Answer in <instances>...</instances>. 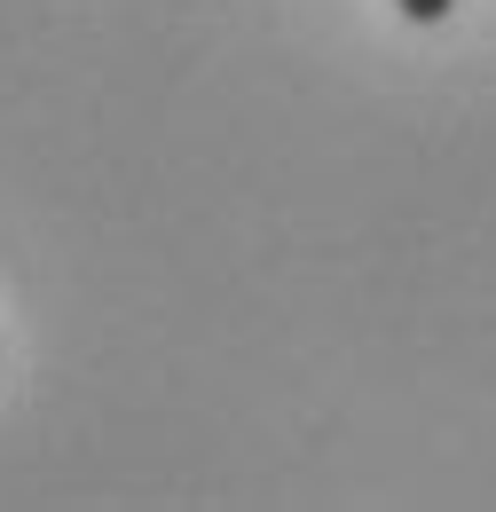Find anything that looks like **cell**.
I'll list each match as a JSON object with an SVG mask.
<instances>
[{"mask_svg": "<svg viewBox=\"0 0 496 512\" xmlns=\"http://www.w3.org/2000/svg\"><path fill=\"white\" fill-rule=\"evenodd\" d=\"M394 8H402V16H410V24H441V16H449V8H457V0H394Z\"/></svg>", "mask_w": 496, "mask_h": 512, "instance_id": "1", "label": "cell"}]
</instances>
